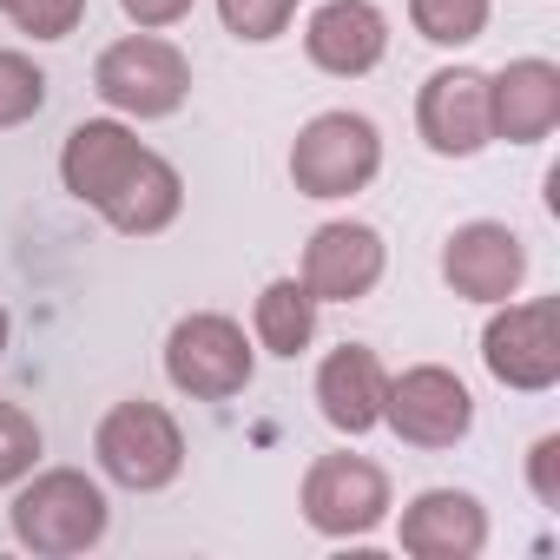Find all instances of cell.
Returning <instances> with one entry per match:
<instances>
[{"label": "cell", "instance_id": "6da1fadb", "mask_svg": "<svg viewBox=\"0 0 560 560\" xmlns=\"http://www.w3.org/2000/svg\"><path fill=\"white\" fill-rule=\"evenodd\" d=\"M8 527L27 553L40 560H73L93 553L113 527V501L86 468H34L27 481H14L8 501Z\"/></svg>", "mask_w": 560, "mask_h": 560}, {"label": "cell", "instance_id": "7a4b0ae2", "mask_svg": "<svg viewBox=\"0 0 560 560\" xmlns=\"http://www.w3.org/2000/svg\"><path fill=\"white\" fill-rule=\"evenodd\" d=\"M376 172H383V132H376L370 113L330 106V113L304 119V132L291 139V185H298V198L337 205V198L370 191Z\"/></svg>", "mask_w": 560, "mask_h": 560}, {"label": "cell", "instance_id": "3957f363", "mask_svg": "<svg viewBox=\"0 0 560 560\" xmlns=\"http://www.w3.org/2000/svg\"><path fill=\"white\" fill-rule=\"evenodd\" d=\"M93 462H100V475L113 488L159 494V488H172L185 475V429H178V416L165 402H145V396L113 402L100 416V429H93Z\"/></svg>", "mask_w": 560, "mask_h": 560}, {"label": "cell", "instance_id": "277c9868", "mask_svg": "<svg viewBox=\"0 0 560 560\" xmlns=\"http://www.w3.org/2000/svg\"><path fill=\"white\" fill-rule=\"evenodd\" d=\"M93 93L119 119H172L191 100V60L165 34H126L93 60Z\"/></svg>", "mask_w": 560, "mask_h": 560}, {"label": "cell", "instance_id": "5b68a950", "mask_svg": "<svg viewBox=\"0 0 560 560\" xmlns=\"http://www.w3.org/2000/svg\"><path fill=\"white\" fill-rule=\"evenodd\" d=\"M257 376V343L224 311H191L165 337V383L191 402H231Z\"/></svg>", "mask_w": 560, "mask_h": 560}, {"label": "cell", "instance_id": "8992f818", "mask_svg": "<svg viewBox=\"0 0 560 560\" xmlns=\"http://www.w3.org/2000/svg\"><path fill=\"white\" fill-rule=\"evenodd\" d=\"M298 508L324 540H363V534H376L389 521V475L370 455H350V448L317 455L304 468Z\"/></svg>", "mask_w": 560, "mask_h": 560}, {"label": "cell", "instance_id": "52a82bcc", "mask_svg": "<svg viewBox=\"0 0 560 560\" xmlns=\"http://www.w3.org/2000/svg\"><path fill=\"white\" fill-rule=\"evenodd\" d=\"M481 363L501 389L514 396H540L560 383V304L553 298H527V304H494L488 330H481Z\"/></svg>", "mask_w": 560, "mask_h": 560}, {"label": "cell", "instance_id": "ba28073f", "mask_svg": "<svg viewBox=\"0 0 560 560\" xmlns=\"http://www.w3.org/2000/svg\"><path fill=\"white\" fill-rule=\"evenodd\" d=\"M383 429H389L396 442H409V448H429V455H435V448H455V442H468V429H475V396H468V383H462L455 370L416 363V370L389 376Z\"/></svg>", "mask_w": 560, "mask_h": 560}, {"label": "cell", "instance_id": "9c48e42d", "mask_svg": "<svg viewBox=\"0 0 560 560\" xmlns=\"http://www.w3.org/2000/svg\"><path fill=\"white\" fill-rule=\"evenodd\" d=\"M442 284L462 298V304H508L521 298L527 284V244L514 224L501 218H475V224H455L448 244H442Z\"/></svg>", "mask_w": 560, "mask_h": 560}, {"label": "cell", "instance_id": "30bf717a", "mask_svg": "<svg viewBox=\"0 0 560 560\" xmlns=\"http://www.w3.org/2000/svg\"><path fill=\"white\" fill-rule=\"evenodd\" d=\"M383 270H389V244H383V231L363 224V218H330V224H317L311 244H304V264H298L304 291H311L317 304H363V298L383 284Z\"/></svg>", "mask_w": 560, "mask_h": 560}, {"label": "cell", "instance_id": "8fae6325", "mask_svg": "<svg viewBox=\"0 0 560 560\" xmlns=\"http://www.w3.org/2000/svg\"><path fill=\"white\" fill-rule=\"evenodd\" d=\"M416 132L435 159H481L494 145L488 73L481 67H435L416 93Z\"/></svg>", "mask_w": 560, "mask_h": 560}, {"label": "cell", "instance_id": "7c38bea8", "mask_svg": "<svg viewBox=\"0 0 560 560\" xmlns=\"http://www.w3.org/2000/svg\"><path fill=\"white\" fill-rule=\"evenodd\" d=\"M152 145H139V132L126 119H80L60 145V185L86 205V211H106L119 198V185L139 172Z\"/></svg>", "mask_w": 560, "mask_h": 560}, {"label": "cell", "instance_id": "4fadbf2b", "mask_svg": "<svg viewBox=\"0 0 560 560\" xmlns=\"http://www.w3.org/2000/svg\"><path fill=\"white\" fill-rule=\"evenodd\" d=\"M389 54V21L376 0H324L304 21V60L330 80H363Z\"/></svg>", "mask_w": 560, "mask_h": 560}, {"label": "cell", "instance_id": "5bb4252c", "mask_svg": "<svg viewBox=\"0 0 560 560\" xmlns=\"http://www.w3.org/2000/svg\"><path fill=\"white\" fill-rule=\"evenodd\" d=\"M396 547L409 560H475L488 547V508L468 488H422L396 521Z\"/></svg>", "mask_w": 560, "mask_h": 560}, {"label": "cell", "instance_id": "9a60e30c", "mask_svg": "<svg viewBox=\"0 0 560 560\" xmlns=\"http://www.w3.org/2000/svg\"><path fill=\"white\" fill-rule=\"evenodd\" d=\"M383 396H389V370L370 343H337L317 363V409L337 435H370L383 429Z\"/></svg>", "mask_w": 560, "mask_h": 560}, {"label": "cell", "instance_id": "2e32d148", "mask_svg": "<svg viewBox=\"0 0 560 560\" xmlns=\"http://www.w3.org/2000/svg\"><path fill=\"white\" fill-rule=\"evenodd\" d=\"M488 113H494V139L508 145H540L560 126V67L553 60H508L501 73H488Z\"/></svg>", "mask_w": 560, "mask_h": 560}, {"label": "cell", "instance_id": "e0dca14e", "mask_svg": "<svg viewBox=\"0 0 560 560\" xmlns=\"http://www.w3.org/2000/svg\"><path fill=\"white\" fill-rule=\"evenodd\" d=\"M178 211H185V178H178V165L159 159V152H145L139 172L119 185V198H113L100 218H106L119 237H159V231L178 224Z\"/></svg>", "mask_w": 560, "mask_h": 560}, {"label": "cell", "instance_id": "ac0fdd59", "mask_svg": "<svg viewBox=\"0 0 560 560\" xmlns=\"http://www.w3.org/2000/svg\"><path fill=\"white\" fill-rule=\"evenodd\" d=\"M317 298L304 291V277H270V284L257 291V304H250V343L264 350V357H284V363H298L311 343H317Z\"/></svg>", "mask_w": 560, "mask_h": 560}, {"label": "cell", "instance_id": "d6986e66", "mask_svg": "<svg viewBox=\"0 0 560 560\" xmlns=\"http://www.w3.org/2000/svg\"><path fill=\"white\" fill-rule=\"evenodd\" d=\"M494 21V0H409V27L429 47H475Z\"/></svg>", "mask_w": 560, "mask_h": 560}, {"label": "cell", "instance_id": "ffe728a7", "mask_svg": "<svg viewBox=\"0 0 560 560\" xmlns=\"http://www.w3.org/2000/svg\"><path fill=\"white\" fill-rule=\"evenodd\" d=\"M298 8H304V0H218V21H224L231 40L270 47V40H284L298 27Z\"/></svg>", "mask_w": 560, "mask_h": 560}, {"label": "cell", "instance_id": "44dd1931", "mask_svg": "<svg viewBox=\"0 0 560 560\" xmlns=\"http://www.w3.org/2000/svg\"><path fill=\"white\" fill-rule=\"evenodd\" d=\"M40 106H47V73L21 47H0V132L40 119Z\"/></svg>", "mask_w": 560, "mask_h": 560}, {"label": "cell", "instance_id": "7402d4cb", "mask_svg": "<svg viewBox=\"0 0 560 560\" xmlns=\"http://www.w3.org/2000/svg\"><path fill=\"white\" fill-rule=\"evenodd\" d=\"M40 455H47V435H40V422H34L21 402H0V488L27 481V475L40 468Z\"/></svg>", "mask_w": 560, "mask_h": 560}, {"label": "cell", "instance_id": "603a6c76", "mask_svg": "<svg viewBox=\"0 0 560 560\" xmlns=\"http://www.w3.org/2000/svg\"><path fill=\"white\" fill-rule=\"evenodd\" d=\"M0 14H8L27 40H67L86 21V0H0Z\"/></svg>", "mask_w": 560, "mask_h": 560}, {"label": "cell", "instance_id": "cb8c5ba5", "mask_svg": "<svg viewBox=\"0 0 560 560\" xmlns=\"http://www.w3.org/2000/svg\"><path fill=\"white\" fill-rule=\"evenodd\" d=\"M527 488L540 508H560V435H540L527 448Z\"/></svg>", "mask_w": 560, "mask_h": 560}, {"label": "cell", "instance_id": "d4e9b609", "mask_svg": "<svg viewBox=\"0 0 560 560\" xmlns=\"http://www.w3.org/2000/svg\"><path fill=\"white\" fill-rule=\"evenodd\" d=\"M191 8H198V0H119V14H126L132 27H145V34H165V27H178Z\"/></svg>", "mask_w": 560, "mask_h": 560}, {"label": "cell", "instance_id": "484cf974", "mask_svg": "<svg viewBox=\"0 0 560 560\" xmlns=\"http://www.w3.org/2000/svg\"><path fill=\"white\" fill-rule=\"evenodd\" d=\"M0 350H8V311H0Z\"/></svg>", "mask_w": 560, "mask_h": 560}]
</instances>
